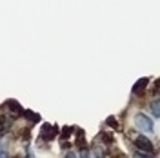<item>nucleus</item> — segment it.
Here are the masks:
<instances>
[{"instance_id": "7ed1b4c3", "label": "nucleus", "mask_w": 160, "mask_h": 158, "mask_svg": "<svg viewBox=\"0 0 160 158\" xmlns=\"http://www.w3.org/2000/svg\"><path fill=\"white\" fill-rule=\"evenodd\" d=\"M57 135H58V127H57V126L42 124V133H40V138H42V140L46 138V142H51Z\"/></svg>"}, {"instance_id": "39448f33", "label": "nucleus", "mask_w": 160, "mask_h": 158, "mask_svg": "<svg viewBox=\"0 0 160 158\" xmlns=\"http://www.w3.org/2000/svg\"><path fill=\"white\" fill-rule=\"evenodd\" d=\"M6 107L11 111L13 118H18V116H22V111H24V109H22V106H20L17 100H8V102H6Z\"/></svg>"}, {"instance_id": "f8f14e48", "label": "nucleus", "mask_w": 160, "mask_h": 158, "mask_svg": "<svg viewBox=\"0 0 160 158\" xmlns=\"http://www.w3.org/2000/svg\"><path fill=\"white\" fill-rule=\"evenodd\" d=\"M0 158H9V155H8V149H6V147H0Z\"/></svg>"}, {"instance_id": "1a4fd4ad", "label": "nucleus", "mask_w": 160, "mask_h": 158, "mask_svg": "<svg viewBox=\"0 0 160 158\" xmlns=\"http://www.w3.org/2000/svg\"><path fill=\"white\" fill-rule=\"evenodd\" d=\"M133 158H153L151 153H142V151H135L133 153Z\"/></svg>"}, {"instance_id": "423d86ee", "label": "nucleus", "mask_w": 160, "mask_h": 158, "mask_svg": "<svg viewBox=\"0 0 160 158\" xmlns=\"http://www.w3.org/2000/svg\"><path fill=\"white\" fill-rule=\"evenodd\" d=\"M22 115H24V118L28 120L31 126H33V124H37V122H40V115H38V113H35V111H28V109H24V111H22Z\"/></svg>"}, {"instance_id": "9b49d317", "label": "nucleus", "mask_w": 160, "mask_h": 158, "mask_svg": "<svg viewBox=\"0 0 160 158\" xmlns=\"http://www.w3.org/2000/svg\"><path fill=\"white\" fill-rule=\"evenodd\" d=\"M62 131H64V133H62V138H69L71 133H73V127H64Z\"/></svg>"}, {"instance_id": "20e7f679", "label": "nucleus", "mask_w": 160, "mask_h": 158, "mask_svg": "<svg viewBox=\"0 0 160 158\" xmlns=\"http://www.w3.org/2000/svg\"><path fill=\"white\" fill-rule=\"evenodd\" d=\"M148 86H149V78H138L137 80V84L133 86V95H137V96H142L144 95V91L148 89Z\"/></svg>"}, {"instance_id": "6e6552de", "label": "nucleus", "mask_w": 160, "mask_h": 158, "mask_svg": "<svg viewBox=\"0 0 160 158\" xmlns=\"http://www.w3.org/2000/svg\"><path fill=\"white\" fill-rule=\"evenodd\" d=\"M106 126H109V127H111V129H115V131H118V129H120L118 120L115 118V116H109V118L106 120Z\"/></svg>"}, {"instance_id": "f03ea898", "label": "nucleus", "mask_w": 160, "mask_h": 158, "mask_svg": "<svg viewBox=\"0 0 160 158\" xmlns=\"http://www.w3.org/2000/svg\"><path fill=\"white\" fill-rule=\"evenodd\" d=\"M135 147H137V151H142V153H153L155 144L148 138V135H138V136H135Z\"/></svg>"}, {"instance_id": "4468645a", "label": "nucleus", "mask_w": 160, "mask_h": 158, "mask_svg": "<svg viewBox=\"0 0 160 158\" xmlns=\"http://www.w3.org/2000/svg\"><path fill=\"white\" fill-rule=\"evenodd\" d=\"M91 158H98V156H91Z\"/></svg>"}, {"instance_id": "0eeeda50", "label": "nucleus", "mask_w": 160, "mask_h": 158, "mask_svg": "<svg viewBox=\"0 0 160 158\" xmlns=\"http://www.w3.org/2000/svg\"><path fill=\"white\" fill-rule=\"evenodd\" d=\"M149 111H151V116L153 118H160V100L155 98L149 102Z\"/></svg>"}, {"instance_id": "ddd939ff", "label": "nucleus", "mask_w": 160, "mask_h": 158, "mask_svg": "<svg viewBox=\"0 0 160 158\" xmlns=\"http://www.w3.org/2000/svg\"><path fill=\"white\" fill-rule=\"evenodd\" d=\"M66 158H78V156H77V155H75V153H73V151H69V153H68V155H66Z\"/></svg>"}, {"instance_id": "f257e3e1", "label": "nucleus", "mask_w": 160, "mask_h": 158, "mask_svg": "<svg viewBox=\"0 0 160 158\" xmlns=\"http://www.w3.org/2000/svg\"><path fill=\"white\" fill-rule=\"evenodd\" d=\"M135 127L138 129L142 135H151L155 133V124L146 113H137L135 115Z\"/></svg>"}, {"instance_id": "9d476101", "label": "nucleus", "mask_w": 160, "mask_h": 158, "mask_svg": "<svg viewBox=\"0 0 160 158\" xmlns=\"http://www.w3.org/2000/svg\"><path fill=\"white\" fill-rule=\"evenodd\" d=\"M78 158H91L89 149H88V147H82V149H80V156Z\"/></svg>"}]
</instances>
